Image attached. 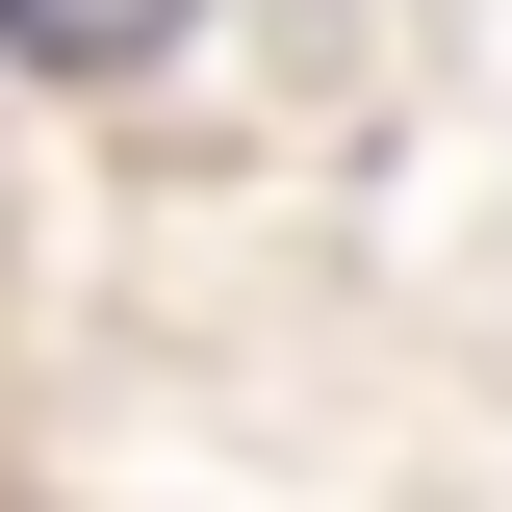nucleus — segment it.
I'll list each match as a JSON object with an SVG mask.
<instances>
[{
    "instance_id": "nucleus-1",
    "label": "nucleus",
    "mask_w": 512,
    "mask_h": 512,
    "mask_svg": "<svg viewBox=\"0 0 512 512\" xmlns=\"http://www.w3.org/2000/svg\"><path fill=\"white\" fill-rule=\"evenodd\" d=\"M0 52L26 77H128V52H180V0H0Z\"/></svg>"
}]
</instances>
